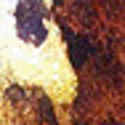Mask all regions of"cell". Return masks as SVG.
<instances>
[{
	"label": "cell",
	"mask_w": 125,
	"mask_h": 125,
	"mask_svg": "<svg viewBox=\"0 0 125 125\" xmlns=\"http://www.w3.org/2000/svg\"><path fill=\"white\" fill-rule=\"evenodd\" d=\"M40 112L45 115L48 125H59V123H56V115H53V109H51V104H48V99H43V101H40Z\"/></svg>",
	"instance_id": "obj_2"
},
{
	"label": "cell",
	"mask_w": 125,
	"mask_h": 125,
	"mask_svg": "<svg viewBox=\"0 0 125 125\" xmlns=\"http://www.w3.org/2000/svg\"><path fill=\"white\" fill-rule=\"evenodd\" d=\"M69 56H72V64L75 67H80L83 64V59L88 56V43L83 40V37H69Z\"/></svg>",
	"instance_id": "obj_1"
}]
</instances>
